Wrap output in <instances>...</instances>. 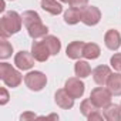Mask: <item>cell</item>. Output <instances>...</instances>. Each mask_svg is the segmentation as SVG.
Wrapping results in <instances>:
<instances>
[{
  "label": "cell",
  "instance_id": "cell-28",
  "mask_svg": "<svg viewBox=\"0 0 121 121\" xmlns=\"http://www.w3.org/2000/svg\"><path fill=\"white\" fill-rule=\"evenodd\" d=\"M87 118H88L90 121H101V120H103V114H101V112L98 111V108H97V110H95V111H93Z\"/></svg>",
  "mask_w": 121,
  "mask_h": 121
},
{
  "label": "cell",
  "instance_id": "cell-13",
  "mask_svg": "<svg viewBox=\"0 0 121 121\" xmlns=\"http://www.w3.org/2000/svg\"><path fill=\"white\" fill-rule=\"evenodd\" d=\"M107 87L111 91L112 95H121V74L120 73H111L108 81H107Z\"/></svg>",
  "mask_w": 121,
  "mask_h": 121
},
{
  "label": "cell",
  "instance_id": "cell-2",
  "mask_svg": "<svg viewBox=\"0 0 121 121\" xmlns=\"http://www.w3.org/2000/svg\"><path fill=\"white\" fill-rule=\"evenodd\" d=\"M0 77H2V80L6 86H9L12 88L17 87L22 83V74L7 63L0 64Z\"/></svg>",
  "mask_w": 121,
  "mask_h": 121
},
{
  "label": "cell",
  "instance_id": "cell-30",
  "mask_svg": "<svg viewBox=\"0 0 121 121\" xmlns=\"http://www.w3.org/2000/svg\"><path fill=\"white\" fill-rule=\"evenodd\" d=\"M60 2H63V3H69V0H60Z\"/></svg>",
  "mask_w": 121,
  "mask_h": 121
},
{
  "label": "cell",
  "instance_id": "cell-16",
  "mask_svg": "<svg viewBox=\"0 0 121 121\" xmlns=\"http://www.w3.org/2000/svg\"><path fill=\"white\" fill-rule=\"evenodd\" d=\"M41 9L48 12L50 14H54V16H57L63 12L61 4H60L57 0H41Z\"/></svg>",
  "mask_w": 121,
  "mask_h": 121
},
{
  "label": "cell",
  "instance_id": "cell-1",
  "mask_svg": "<svg viewBox=\"0 0 121 121\" xmlns=\"http://www.w3.org/2000/svg\"><path fill=\"white\" fill-rule=\"evenodd\" d=\"M23 19L16 12H7L0 20V36L2 39H7L12 34H16L22 29Z\"/></svg>",
  "mask_w": 121,
  "mask_h": 121
},
{
  "label": "cell",
  "instance_id": "cell-21",
  "mask_svg": "<svg viewBox=\"0 0 121 121\" xmlns=\"http://www.w3.org/2000/svg\"><path fill=\"white\" fill-rule=\"evenodd\" d=\"M22 19H23V24H24L26 27H29V26H31L33 23L41 20L40 16H39V13H36V12H33V10H27V12H24V13L22 14Z\"/></svg>",
  "mask_w": 121,
  "mask_h": 121
},
{
  "label": "cell",
  "instance_id": "cell-5",
  "mask_svg": "<svg viewBox=\"0 0 121 121\" xmlns=\"http://www.w3.org/2000/svg\"><path fill=\"white\" fill-rule=\"evenodd\" d=\"M101 19V13L94 6H86L81 9V22L87 26H95Z\"/></svg>",
  "mask_w": 121,
  "mask_h": 121
},
{
  "label": "cell",
  "instance_id": "cell-4",
  "mask_svg": "<svg viewBox=\"0 0 121 121\" xmlns=\"http://www.w3.org/2000/svg\"><path fill=\"white\" fill-rule=\"evenodd\" d=\"M24 83L31 91H40V90H43L46 87L47 77L41 71H30L29 74H26Z\"/></svg>",
  "mask_w": 121,
  "mask_h": 121
},
{
  "label": "cell",
  "instance_id": "cell-12",
  "mask_svg": "<svg viewBox=\"0 0 121 121\" xmlns=\"http://www.w3.org/2000/svg\"><path fill=\"white\" fill-rule=\"evenodd\" d=\"M27 30H29V36H30L31 39H40V37H46V34L48 33V29H47V26H44V24L41 23V20H40V22H36V23H33L31 26H29V27H27Z\"/></svg>",
  "mask_w": 121,
  "mask_h": 121
},
{
  "label": "cell",
  "instance_id": "cell-10",
  "mask_svg": "<svg viewBox=\"0 0 121 121\" xmlns=\"http://www.w3.org/2000/svg\"><path fill=\"white\" fill-rule=\"evenodd\" d=\"M111 76V70L107 66H98L93 70V78L98 86H105Z\"/></svg>",
  "mask_w": 121,
  "mask_h": 121
},
{
  "label": "cell",
  "instance_id": "cell-25",
  "mask_svg": "<svg viewBox=\"0 0 121 121\" xmlns=\"http://www.w3.org/2000/svg\"><path fill=\"white\" fill-rule=\"evenodd\" d=\"M69 4L71 7H77V9H84L88 4V0H69Z\"/></svg>",
  "mask_w": 121,
  "mask_h": 121
},
{
  "label": "cell",
  "instance_id": "cell-6",
  "mask_svg": "<svg viewBox=\"0 0 121 121\" xmlns=\"http://www.w3.org/2000/svg\"><path fill=\"white\" fill-rule=\"evenodd\" d=\"M64 90L73 97V98H80L84 94V83L80 80V77H71L66 81Z\"/></svg>",
  "mask_w": 121,
  "mask_h": 121
},
{
  "label": "cell",
  "instance_id": "cell-9",
  "mask_svg": "<svg viewBox=\"0 0 121 121\" xmlns=\"http://www.w3.org/2000/svg\"><path fill=\"white\" fill-rule=\"evenodd\" d=\"M56 104L58 107H61L63 110H70L74 105V98L63 88V90H57L56 93Z\"/></svg>",
  "mask_w": 121,
  "mask_h": 121
},
{
  "label": "cell",
  "instance_id": "cell-8",
  "mask_svg": "<svg viewBox=\"0 0 121 121\" xmlns=\"http://www.w3.org/2000/svg\"><path fill=\"white\" fill-rule=\"evenodd\" d=\"M31 54H33V57L37 60V61H40V63L47 61V58L51 56L50 50L47 48V46L43 41H33V44H31Z\"/></svg>",
  "mask_w": 121,
  "mask_h": 121
},
{
  "label": "cell",
  "instance_id": "cell-26",
  "mask_svg": "<svg viewBox=\"0 0 121 121\" xmlns=\"http://www.w3.org/2000/svg\"><path fill=\"white\" fill-rule=\"evenodd\" d=\"M7 101H9V93L4 87H2L0 88V104L4 105V104H7Z\"/></svg>",
  "mask_w": 121,
  "mask_h": 121
},
{
  "label": "cell",
  "instance_id": "cell-22",
  "mask_svg": "<svg viewBox=\"0 0 121 121\" xmlns=\"http://www.w3.org/2000/svg\"><path fill=\"white\" fill-rule=\"evenodd\" d=\"M13 53V46L6 40V39H2L0 41V58H9Z\"/></svg>",
  "mask_w": 121,
  "mask_h": 121
},
{
  "label": "cell",
  "instance_id": "cell-24",
  "mask_svg": "<svg viewBox=\"0 0 121 121\" xmlns=\"http://www.w3.org/2000/svg\"><path fill=\"white\" fill-rule=\"evenodd\" d=\"M110 63H111V67L117 71H121V53H117L111 57L110 60Z\"/></svg>",
  "mask_w": 121,
  "mask_h": 121
},
{
  "label": "cell",
  "instance_id": "cell-11",
  "mask_svg": "<svg viewBox=\"0 0 121 121\" xmlns=\"http://www.w3.org/2000/svg\"><path fill=\"white\" fill-rule=\"evenodd\" d=\"M104 43H105V46L110 50H112V51L118 50L120 46H121V36H120V33L117 30H114V29L108 30L105 33V36H104Z\"/></svg>",
  "mask_w": 121,
  "mask_h": 121
},
{
  "label": "cell",
  "instance_id": "cell-27",
  "mask_svg": "<svg viewBox=\"0 0 121 121\" xmlns=\"http://www.w3.org/2000/svg\"><path fill=\"white\" fill-rule=\"evenodd\" d=\"M20 120L22 121H30V120H37V115L34 112H30V111H26L20 115Z\"/></svg>",
  "mask_w": 121,
  "mask_h": 121
},
{
  "label": "cell",
  "instance_id": "cell-3",
  "mask_svg": "<svg viewBox=\"0 0 121 121\" xmlns=\"http://www.w3.org/2000/svg\"><path fill=\"white\" fill-rule=\"evenodd\" d=\"M111 91L108 88L104 87H97L91 91L90 94V100L93 101V104L98 108H105L107 105L111 104Z\"/></svg>",
  "mask_w": 121,
  "mask_h": 121
},
{
  "label": "cell",
  "instance_id": "cell-15",
  "mask_svg": "<svg viewBox=\"0 0 121 121\" xmlns=\"http://www.w3.org/2000/svg\"><path fill=\"white\" fill-rule=\"evenodd\" d=\"M104 118L108 121H120L121 118V107L117 104H110L104 110Z\"/></svg>",
  "mask_w": 121,
  "mask_h": 121
},
{
  "label": "cell",
  "instance_id": "cell-19",
  "mask_svg": "<svg viewBox=\"0 0 121 121\" xmlns=\"http://www.w3.org/2000/svg\"><path fill=\"white\" fill-rule=\"evenodd\" d=\"M74 71H76V76L80 77V78H86L91 74V67L87 61H83V60H78L74 66Z\"/></svg>",
  "mask_w": 121,
  "mask_h": 121
},
{
  "label": "cell",
  "instance_id": "cell-23",
  "mask_svg": "<svg viewBox=\"0 0 121 121\" xmlns=\"http://www.w3.org/2000/svg\"><path fill=\"white\" fill-rule=\"evenodd\" d=\"M97 108H98V107H95L90 98H88V100H84V101L81 103V105H80V110H81L83 115H86V117H88V115H90L93 111H95Z\"/></svg>",
  "mask_w": 121,
  "mask_h": 121
},
{
  "label": "cell",
  "instance_id": "cell-18",
  "mask_svg": "<svg viewBox=\"0 0 121 121\" xmlns=\"http://www.w3.org/2000/svg\"><path fill=\"white\" fill-rule=\"evenodd\" d=\"M64 22L67 24H77L78 22H81V9L70 7L64 13Z\"/></svg>",
  "mask_w": 121,
  "mask_h": 121
},
{
  "label": "cell",
  "instance_id": "cell-14",
  "mask_svg": "<svg viewBox=\"0 0 121 121\" xmlns=\"http://www.w3.org/2000/svg\"><path fill=\"white\" fill-rule=\"evenodd\" d=\"M83 48H84V43L83 41H73L67 46V50H66V54L69 58H73V60H77L83 56Z\"/></svg>",
  "mask_w": 121,
  "mask_h": 121
},
{
  "label": "cell",
  "instance_id": "cell-20",
  "mask_svg": "<svg viewBox=\"0 0 121 121\" xmlns=\"http://www.w3.org/2000/svg\"><path fill=\"white\" fill-rule=\"evenodd\" d=\"M100 47L95 44V43H87L84 44V48H83V56L88 60H94L100 56Z\"/></svg>",
  "mask_w": 121,
  "mask_h": 121
},
{
  "label": "cell",
  "instance_id": "cell-29",
  "mask_svg": "<svg viewBox=\"0 0 121 121\" xmlns=\"http://www.w3.org/2000/svg\"><path fill=\"white\" fill-rule=\"evenodd\" d=\"M37 120H46V121H57V120H58V115H57V114H50V115L37 117Z\"/></svg>",
  "mask_w": 121,
  "mask_h": 121
},
{
  "label": "cell",
  "instance_id": "cell-17",
  "mask_svg": "<svg viewBox=\"0 0 121 121\" xmlns=\"http://www.w3.org/2000/svg\"><path fill=\"white\" fill-rule=\"evenodd\" d=\"M41 41L47 46V48L50 50V54H51V56L58 54L60 48H61V43H60V40H58L57 37H54V36H46Z\"/></svg>",
  "mask_w": 121,
  "mask_h": 121
},
{
  "label": "cell",
  "instance_id": "cell-7",
  "mask_svg": "<svg viewBox=\"0 0 121 121\" xmlns=\"http://www.w3.org/2000/svg\"><path fill=\"white\" fill-rule=\"evenodd\" d=\"M34 60L36 58L33 57V54L27 51H19L14 57V64L20 70H29L34 66Z\"/></svg>",
  "mask_w": 121,
  "mask_h": 121
}]
</instances>
